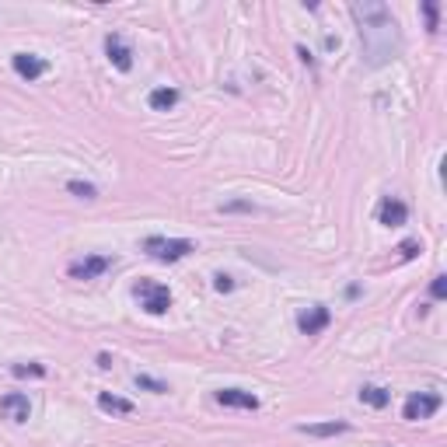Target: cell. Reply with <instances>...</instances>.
Masks as SVG:
<instances>
[{"label": "cell", "instance_id": "cell-12", "mask_svg": "<svg viewBox=\"0 0 447 447\" xmlns=\"http://www.w3.org/2000/svg\"><path fill=\"white\" fill-rule=\"evenodd\" d=\"M98 409L101 413H112V416H133L137 413V405L130 398H119V395H108V391L98 395Z\"/></svg>", "mask_w": 447, "mask_h": 447}, {"label": "cell", "instance_id": "cell-14", "mask_svg": "<svg viewBox=\"0 0 447 447\" xmlns=\"http://www.w3.org/2000/svg\"><path fill=\"white\" fill-rule=\"evenodd\" d=\"M360 402L370 405V409H384V405L391 402V391L381 388V384H363V388H360Z\"/></svg>", "mask_w": 447, "mask_h": 447}, {"label": "cell", "instance_id": "cell-1", "mask_svg": "<svg viewBox=\"0 0 447 447\" xmlns=\"http://www.w3.org/2000/svg\"><path fill=\"white\" fill-rule=\"evenodd\" d=\"M350 14L360 25V49H363V63L370 70L391 63L402 49V35H398V21L388 11V4L381 0H353Z\"/></svg>", "mask_w": 447, "mask_h": 447}, {"label": "cell", "instance_id": "cell-9", "mask_svg": "<svg viewBox=\"0 0 447 447\" xmlns=\"http://www.w3.org/2000/svg\"><path fill=\"white\" fill-rule=\"evenodd\" d=\"M105 269H112V259L108 256H84L77 263H70V279H98Z\"/></svg>", "mask_w": 447, "mask_h": 447}, {"label": "cell", "instance_id": "cell-20", "mask_svg": "<svg viewBox=\"0 0 447 447\" xmlns=\"http://www.w3.org/2000/svg\"><path fill=\"white\" fill-rule=\"evenodd\" d=\"M213 287H217L220 294H231V290H234V279H231L227 272H217V276H213Z\"/></svg>", "mask_w": 447, "mask_h": 447}, {"label": "cell", "instance_id": "cell-4", "mask_svg": "<svg viewBox=\"0 0 447 447\" xmlns=\"http://www.w3.org/2000/svg\"><path fill=\"white\" fill-rule=\"evenodd\" d=\"M437 409H441V395H437V391H416V395L405 398V405H402V420L420 423V420H430Z\"/></svg>", "mask_w": 447, "mask_h": 447}, {"label": "cell", "instance_id": "cell-16", "mask_svg": "<svg viewBox=\"0 0 447 447\" xmlns=\"http://www.w3.org/2000/svg\"><path fill=\"white\" fill-rule=\"evenodd\" d=\"M133 381H137V388H144V391H151V395H165V391H168V384L158 381V377H151V374H137Z\"/></svg>", "mask_w": 447, "mask_h": 447}, {"label": "cell", "instance_id": "cell-10", "mask_svg": "<svg viewBox=\"0 0 447 447\" xmlns=\"http://www.w3.org/2000/svg\"><path fill=\"white\" fill-rule=\"evenodd\" d=\"M377 220H381L384 227H402V224L409 220V206H405L398 196H388V199L381 203V210H377Z\"/></svg>", "mask_w": 447, "mask_h": 447}, {"label": "cell", "instance_id": "cell-22", "mask_svg": "<svg viewBox=\"0 0 447 447\" xmlns=\"http://www.w3.org/2000/svg\"><path fill=\"white\" fill-rule=\"evenodd\" d=\"M423 11H427V25H430V32H437V4H423Z\"/></svg>", "mask_w": 447, "mask_h": 447}, {"label": "cell", "instance_id": "cell-19", "mask_svg": "<svg viewBox=\"0 0 447 447\" xmlns=\"http://www.w3.org/2000/svg\"><path fill=\"white\" fill-rule=\"evenodd\" d=\"M220 213H256V203L252 199H231V203H220Z\"/></svg>", "mask_w": 447, "mask_h": 447}, {"label": "cell", "instance_id": "cell-13", "mask_svg": "<svg viewBox=\"0 0 447 447\" xmlns=\"http://www.w3.org/2000/svg\"><path fill=\"white\" fill-rule=\"evenodd\" d=\"M297 430L308 434V437H336V434H346L350 423H343V420H329V423H304V427H297Z\"/></svg>", "mask_w": 447, "mask_h": 447}, {"label": "cell", "instance_id": "cell-18", "mask_svg": "<svg viewBox=\"0 0 447 447\" xmlns=\"http://www.w3.org/2000/svg\"><path fill=\"white\" fill-rule=\"evenodd\" d=\"M67 192H74V196H81V199H98V189H94L91 182H81V179L67 182Z\"/></svg>", "mask_w": 447, "mask_h": 447}, {"label": "cell", "instance_id": "cell-11", "mask_svg": "<svg viewBox=\"0 0 447 447\" xmlns=\"http://www.w3.org/2000/svg\"><path fill=\"white\" fill-rule=\"evenodd\" d=\"M217 402L227 405V409H248V413L259 409V398L252 391H241V388H220L217 391Z\"/></svg>", "mask_w": 447, "mask_h": 447}, {"label": "cell", "instance_id": "cell-21", "mask_svg": "<svg viewBox=\"0 0 447 447\" xmlns=\"http://www.w3.org/2000/svg\"><path fill=\"white\" fill-rule=\"evenodd\" d=\"M430 294H434L437 301H444V297H447V276H434V283H430Z\"/></svg>", "mask_w": 447, "mask_h": 447}, {"label": "cell", "instance_id": "cell-15", "mask_svg": "<svg viewBox=\"0 0 447 447\" xmlns=\"http://www.w3.org/2000/svg\"><path fill=\"white\" fill-rule=\"evenodd\" d=\"M147 105H151L154 112H168V108L179 105V91L175 88H154L151 94H147Z\"/></svg>", "mask_w": 447, "mask_h": 447}, {"label": "cell", "instance_id": "cell-6", "mask_svg": "<svg viewBox=\"0 0 447 447\" xmlns=\"http://www.w3.org/2000/svg\"><path fill=\"white\" fill-rule=\"evenodd\" d=\"M329 322H332V311H329L325 304H311L308 311L297 315V329H301L304 336H318V332H325Z\"/></svg>", "mask_w": 447, "mask_h": 447}, {"label": "cell", "instance_id": "cell-24", "mask_svg": "<svg viewBox=\"0 0 447 447\" xmlns=\"http://www.w3.org/2000/svg\"><path fill=\"white\" fill-rule=\"evenodd\" d=\"M98 367H101V370H108V367H112V357H108V353H101V357H98Z\"/></svg>", "mask_w": 447, "mask_h": 447}, {"label": "cell", "instance_id": "cell-3", "mask_svg": "<svg viewBox=\"0 0 447 447\" xmlns=\"http://www.w3.org/2000/svg\"><path fill=\"white\" fill-rule=\"evenodd\" d=\"M133 297L140 301V308H144L147 315H165V311L172 308V290H168L165 283H154V279H140V283L133 287Z\"/></svg>", "mask_w": 447, "mask_h": 447}, {"label": "cell", "instance_id": "cell-17", "mask_svg": "<svg viewBox=\"0 0 447 447\" xmlns=\"http://www.w3.org/2000/svg\"><path fill=\"white\" fill-rule=\"evenodd\" d=\"M11 374L14 377H46V367L42 363H14Z\"/></svg>", "mask_w": 447, "mask_h": 447}, {"label": "cell", "instance_id": "cell-7", "mask_svg": "<svg viewBox=\"0 0 447 447\" xmlns=\"http://www.w3.org/2000/svg\"><path fill=\"white\" fill-rule=\"evenodd\" d=\"M105 53H108V63L119 70V74H130L133 70V53H130V46L122 42V35H105Z\"/></svg>", "mask_w": 447, "mask_h": 447}, {"label": "cell", "instance_id": "cell-8", "mask_svg": "<svg viewBox=\"0 0 447 447\" xmlns=\"http://www.w3.org/2000/svg\"><path fill=\"white\" fill-rule=\"evenodd\" d=\"M0 416L11 420V423H28V416H32V402H28V395H21V391L4 395V398H0Z\"/></svg>", "mask_w": 447, "mask_h": 447}, {"label": "cell", "instance_id": "cell-2", "mask_svg": "<svg viewBox=\"0 0 447 447\" xmlns=\"http://www.w3.org/2000/svg\"><path fill=\"white\" fill-rule=\"evenodd\" d=\"M144 252H147L151 259H158V263H179V259H185V256L196 252V245L185 241V238H158V234H151V238L144 241Z\"/></svg>", "mask_w": 447, "mask_h": 447}, {"label": "cell", "instance_id": "cell-5", "mask_svg": "<svg viewBox=\"0 0 447 447\" xmlns=\"http://www.w3.org/2000/svg\"><path fill=\"white\" fill-rule=\"evenodd\" d=\"M11 67H14V74L21 77V81H39L46 70H49V63L42 60V56H35V53H14L11 56Z\"/></svg>", "mask_w": 447, "mask_h": 447}, {"label": "cell", "instance_id": "cell-23", "mask_svg": "<svg viewBox=\"0 0 447 447\" xmlns=\"http://www.w3.org/2000/svg\"><path fill=\"white\" fill-rule=\"evenodd\" d=\"M416 248H420L416 241H402V245H398V259H413V256H416Z\"/></svg>", "mask_w": 447, "mask_h": 447}]
</instances>
